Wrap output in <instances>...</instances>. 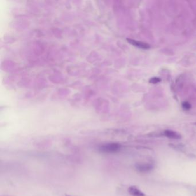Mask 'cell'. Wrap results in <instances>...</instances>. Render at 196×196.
I'll use <instances>...</instances> for the list:
<instances>
[{
    "instance_id": "5",
    "label": "cell",
    "mask_w": 196,
    "mask_h": 196,
    "mask_svg": "<svg viewBox=\"0 0 196 196\" xmlns=\"http://www.w3.org/2000/svg\"><path fill=\"white\" fill-rule=\"evenodd\" d=\"M128 192L132 196H145V195L135 186H130L128 189Z\"/></svg>"
},
{
    "instance_id": "3",
    "label": "cell",
    "mask_w": 196,
    "mask_h": 196,
    "mask_svg": "<svg viewBox=\"0 0 196 196\" xmlns=\"http://www.w3.org/2000/svg\"><path fill=\"white\" fill-rule=\"evenodd\" d=\"M128 41L131 43V44L139 47V48H141L143 49H148L150 48V46L146 43H143L140 41H137V40H135L133 39H127Z\"/></svg>"
},
{
    "instance_id": "1",
    "label": "cell",
    "mask_w": 196,
    "mask_h": 196,
    "mask_svg": "<svg viewBox=\"0 0 196 196\" xmlns=\"http://www.w3.org/2000/svg\"><path fill=\"white\" fill-rule=\"evenodd\" d=\"M121 146L118 143H109L99 147V150L104 153H114L120 151Z\"/></svg>"
},
{
    "instance_id": "7",
    "label": "cell",
    "mask_w": 196,
    "mask_h": 196,
    "mask_svg": "<svg viewBox=\"0 0 196 196\" xmlns=\"http://www.w3.org/2000/svg\"><path fill=\"white\" fill-rule=\"evenodd\" d=\"M182 107L186 110H189L191 108V105L188 102H185L182 104Z\"/></svg>"
},
{
    "instance_id": "2",
    "label": "cell",
    "mask_w": 196,
    "mask_h": 196,
    "mask_svg": "<svg viewBox=\"0 0 196 196\" xmlns=\"http://www.w3.org/2000/svg\"><path fill=\"white\" fill-rule=\"evenodd\" d=\"M136 168L139 172L147 173L151 171L154 166L151 164H137L136 165Z\"/></svg>"
},
{
    "instance_id": "6",
    "label": "cell",
    "mask_w": 196,
    "mask_h": 196,
    "mask_svg": "<svg viewBox=\"0 0 196 196\" xmlns=\"http://www.w3.org/2000/svg\"><path fill=\"white\" fill-rule=\"evenodd\" d=\"M161 81V79L159 78H158V77H154V78H152L151 79L149 82L150 83H153V84H156V83H158L159 82H160Z\"/></svg>"
},
{
    "instance_id": "4",
    "label": "cell",
    "mask_w": 196,
    "mask_h": 196,
    "mask_svg": "<svg viewBox=\"0 0 196 196\" xmlns=\"http://www.w3.org/2000/svg\"><path fill=\"white\" fill-rule=\"evenodd\" d=\"M164 135L165 136L167 137H169L170 139H176V140H178L181 139V136L176 132L171 131V130H166L164 132Z\"/></svg>"
}]
</instances>
